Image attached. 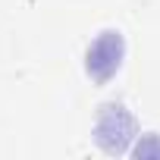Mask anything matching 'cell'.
Listing matches in <instances>:
<instances>
[{"label":"cell","mask_w":160,"mask_h":160,"mask_svg":"<svg viewBox=\"0 0 160 160\" xmlns=\"http://www.w3.org/2000/svg\"><path fill=\"white\" fill-rule=\"evenodd\" d=\"M138 138V122L132 116V110L119 101H110L98 110L94 119V141L107 151V154H122L132 148V141Z\"/></svg>","instance_id":"cell-1"},{"label":"cell","mask_w":160,"mask_h":160,"mask_svg":"<svg viewBox=\"0 0 160 160\" xmlns=\"http://www.w3.org/2000/svg\"><path fill=\"white\" fill-rule=\"evenodd\" d=\"M132 154H138V157H160V141H154V135H144V138H138V144L132 148Z\"/></svg>","instance_id":"cell-3"},{"label":"cell","mask_w":160,"mask_h":160,"mask_svg":"<svg viewBox=\"0 0 160 160\" xmlns=\"http://www.w3.org/2000/svg\"><path fill=\"white\" fill-rule=\"evenodd\" d=\"M122 60H126V38H122V32L107 28V32H101L88 44V50H85V72L98 85H107L119 72Z\"/></svg>","instance_id":"cell-2"}]
</instances>
